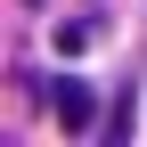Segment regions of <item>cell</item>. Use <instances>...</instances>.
<instances>
[{
  "instance_id": "6da1fadb",
  "label": "cell",
  "mask_w": 147,
  "mask_h": 147,
  "mask_svg": "<svg viewBox=\"0 0 147 147\" xmlns=\"http://www.w3.org/2000/svg\"><path fill=\"white\" fill-rule=\"evenodd\" d=\"M41 106L65 123V131H98V123H106V115H98V90H90L82 74H57V82L41 90Z\"/></svg>"
},
{
  "instance_id": "7a4b0ae2",
  "label": "cell",
  "mask_w": 147,
  "mask_h": 147,
  "mask_svg": "<svg viewBox=\"0 0 147 147\" xmlns=\"http://www.w3.org/2000/svg\"><path fill=\"white\" fill-rule=\"evenodd\" d=\"M131 131H139V98H131V90H123V98L106 106V123H98V139H106V147H123Z\"/></svg>"
},
{
  "instance_id": "3957f363",
  "label": "cell",
  "mask_w": 147,
  "mask_h": 147,
  "mask_svg": "<svg viewBox=\"0 0 147 147\" xmlns=\"http://www.w3.org/2000/svg\"><path fill=\"white\" fill-rule=\"evenodd\" d=\"M90 41H98V25H90V16H82V25H57V49H65V57H74V49H90Z\"/></svg>"
},
{
  "instance_id": "277c9868",
  "label": "cell",
  "mask_w": 147,
  "mask_h": 147,
  "mask_svg": "<svg viewBox=\"0 0 147 147\" xmlns=\"http://www.w3.org/2000/svg\"><path fill=\"white\" fill-rule=\"evenodd\" d=\"M25 8H41V0H25Z\"/></svg>"
}]
</instances>
